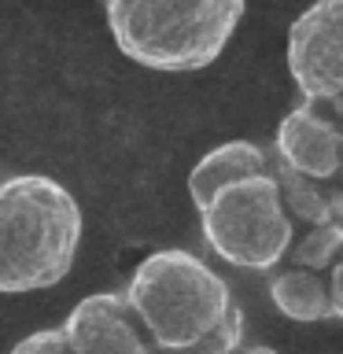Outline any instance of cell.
<instances>
[{
  "label": "cell",
  "mask_w": 343,
  "mask_h": 354,
  "mask_svg": "<svg viewBox=\"0 0 343 354\" xmlns=\"http://www.w3.org/2000/svg\"><path fill=\"white\" fill-rule=\"evenodd\" d=\"M126 303L159 354H237L243 310L225 277L185 248L148 254L126 284Z\"/></svg>",
  "instance_id": "obj_1"
},
{
  "label": "cell",
  "mask_w": 343,
  "mask_h": 354,
  "mask_svg": "<svg viewBox=\"0 0 343 354\" xmlns=\"http://www.w3.org/2000/svg\"><path fill=\"white\" fill-rule=\"evenodd\" d=\"M82 243V207L48 174L0 185V292L30 295L71 273Z\"/></svg>",
  "instance_id": "obj_2"
},
{
  "label": "cell",
  "mask_w": 343,
  "mask_h": 354,
  "mask_svg": "<svg viewBox=\"0 0 343 354\" xmlns=\"http://www.w3.org/2000/svg\"><path fill=\"white\" fill-rule=\"evenodd\" d=\"M243 22V0H107L118 52L163 74L203 71Z\"/></svg>",
  "instance_id": "obj_3"
},
{
  "label": "cell",
  "mask_w": 343,
  "mask_h": 354,
  "mask_svg": "<svg viewBox=\"0 0 343 354\" xmlns=\"http://www.w3.org/2000/svg\"><path fill=\"white\" fill-rule=\"evenodd\" d=\"M295 225L299 221L284 203L277 166L270 174L225 185L207 210H199V232L207 248L225 266L248 273H270L284 266L299 240Z\"/></svg>",
  "instance_id": "obj_4"
},
{
  "label": "cell",
  "mask_w": 343,
  "mask_h": 354,
  "mask_svg": "<svg viewBox=\"0 0 343 354\" xmlns=\"http://www.w3.org/2000/svg\"><path fill=\"white\" fill-rule=\"evenodd\" d=\"M284 63L303 100L332 104L343 96V0H314L288 26Z\"/></svg>",
  "instance_id": "obj_5"
},
{
  "label": "cell",
  "mask_w": 343,
  "mask_h": 354,
  "mask_svg": "<svg viewBox=\"0 0 343 354\" xmlns=\"http://www.w3.org/2000/svg\"><path fill=\"white\" fill-rule=\"evenodd\" d=\"M273 155L288 170L314 177L321 185H340L343 166V122L328 111V104L303 100L277 126Z\"/></svg>",
  "instance_id": "obj_6"
},
{
  "label": "cell",
  "mask_w": 343,
  "mask_h": 354,
  "mask_svg": "<svg viewBox=\"0 0 343 354\" xmlns=\"http://www.w3.org/2000/svg\"><path fill=\"white\" fill-rule=\"evenodd\" d=\"M74 354H159L137 314L126 303V292L85 295L59 325Z\"/></svg>",
  "instance_id": "obj_7"
},
{
  "label": "cell",
  "mask_w": 343,
  "mask_h": 354,
  "mask_svg": "<svg viewBox=\"0 0 343 354\" xmlns=\"http://www.w3.org/2000/svg\"><path fill=\"white\" fill-rule=\"evenodd\" d=\"M277 166V155L254 140H225L214 144L207 155H199V162L188 170V196H192L196 210H207L225 185H237L243 177L270 174Z\"/></svg>",
  "instance_id": "obj_8"
},
{
  "label": "cell",
  "mask_w": 343,
  "mask_h": 354,
  "mask_svg": "<svg viewBox=\"0 0 343 354\" xmlns=\"http://www.w3.org/2000/svg\"><path fill=\"white\" fill-rule=\"evenodd\" d=\"M270 299L288 321H299V325H321V321L336 317L328 273L284 266V270H277L270 277Z\"/></svg>",
  "instance_id": "obj_9"
},
{
  "label": "cell",
  "mask_w": 343,
  "mask_h": 354,
  "mask_svg": "<svg viewBox=\"0 0 343 354\" xmlns=\"http://www.w3.org/2000/svg\"><path fill=\"white\" fill-rule=\"evenodd\" d=\"M277 177H281V192H284L288 210H292V218L303 229L343 221V188L340 185H321L314 177L288 170L284 162H277Z\"/></svg>",
  "instance_id": "obj_10"
},
{
  "label": "cell",
  "mask_w": 343,
  "mask_h": 354,
  "mask_svg": "<svg viewBox=\"0 0 343 354\" xmlns=\"http://www.w3.org/2000/svg\"><path fill=\"white\" fill-rule=\"evenodd\" d=\"M343 259V221L336 225H317L306 229L303 236L295 240L292 254H288L284 266H299V270H314V273H328L340 266Z\"/></svg>",
  "instance_id": "obj_11"
},
{
  "label": "cell",
  "mask_w": 343,
  "mask_h": 354,
  "mask_svg": "<svg viewBox=\"0 0 343 354\" xmlns=\"http://www.w3.org/2000/svg\"><path fill=\"white\" fill-rule=\"evenodd\" d=\"M11 354H74V347L63 328H37L30 336H22L11 347Z\"/></svg>",
  "instance_id": "obj_12"
},
{
  "label": "cell",
  "mask_w": 343,
  "mask_h": 354,
  "mask_svg": "<svg viewBox=\"0 0 343 354\" xmlns=\"http://www.w3.org/2000/svg\"><path fill=\"white\" fill-rule=\"evenodd\" d=\"M237 354H277L273 347H262V343H251V347H240Z\"/></svg>",
  "instance_id": "obj_13"
},
{
  "label": "cell",
  "mask_w": 343,
  "mask_h": 354,
  "mask_svg": "<svg viewBox=\"0 0 343 354\" xmlns=\"http://www.w3.org/2000/svg\"><path fill=\"white\" fill-rule=\"evenodd\" d=\"M328 111H332V115H336V118L343 122V96H340V100H332V104H328Z\"/></svg>",
  "instance_id": "obj_14"
},
{
  "label": "cell",
  "mask_w": 343,
  "mask_h": 354,
  "mask_svg": "<svg viewBox=\"0 0 343 354\" xmlns=\"http://www.w3.org/2000/svg\"><path fill=\"white\" fill-rule=\"evenodd\" d=\"M340 188H343V166H340Z\"/></svg>",
  "instance_id": "obj_15"
}]
</instances>
